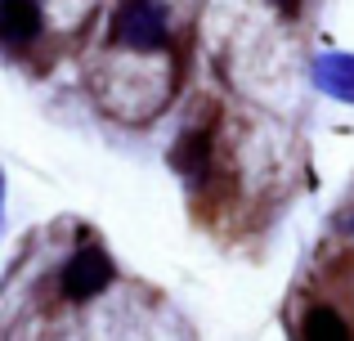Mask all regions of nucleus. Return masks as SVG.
<instances>
[{"label": "nucleus", "mask_w": 354, "mask_h": 341, "mask_svg": "<svg viewBox=\"0 0 354 341\" xmlns=\"http://www.w3.org/2000/svg\"><path fill=\"white\" fill-rule=\"evenodd\" d=\"M0 36L9 50H23L41 36V5L36 0H0Z\"/></svg>", "instance_id": "3"}, {"label": "nucleus", "mask_w": 354, "mask_h": 341, "mask_svg": "<svg viewBox=\"0 0 354 341\" xmlns=\"http://www.w3.org/2000/svg\"><path fill=\"white\" fill-rule=\"evenodd\" d=\"M346 229H350V234H354V216H350V220H346Z\"/></svg>", "instance_id": "8"}, {"label": "nucleus", "mask_w": 354, "mask_h": 341, "mask_svg": "<svg viewBox=\"0 0 354 341\" xmlns=\"http://www.w3.org/2000/svg\"><path fill=\"white\" fill-rule=\"evenodd\" d=\"M305 341H354V337H350V328L341 324L337 310L314 306L310 315H305Z\"/></svg>", "instance_id": "5"}, {"label": "nucleus", "mask_w": 354, "mask_h": 341, "mask_svg": "<svg viewBox=\"0 0 354 341\" xmlns=\"http://www.w3.org/2000/svg\"><path fill=\"white\" fill-rule=\"evenodd\" d=\"M274 5H278V9H287V14H292V9H296V0H274Z\"/></svg>", "instance_id": "7"}, {"label": "nucleus", "mask_w": 354, "mask_h": 341, "mask_svg": "<svg viewBox=\"0 0 354 341\" xmlns=\"http://www.w3.org/2000/svg\"><path fill=\"white\" fill-rule=\"evenodd\" d=\"M314 81H319L328 95L354 104V54H328V59L314 63Z\"/></svg>", "instance_id": "4"}, {"label": "nucleus", "mask_w": 354, "mask_h": 341, "mask_svg": "<svg viewBox=\"0 0 354 341\" xmlns=\"http://www.w3.org/2000/svg\"><path fill=\"white\" fill-rule=\"evenodd\" d=\"M207 153H211V144H207V131H193V135H184L180 144H175V171H184V175H202V167H207Z\"/></svg>", "instance_id": "6"}, {"label": "nucleus", "mask_w": 354, "mask_h": 341, "mask_svg": "<svg viewBox=\"0 0 354 341\" xmlns=\"http://www.w3.org/2000/svg\"><path fill=\"white\" fill-rule=\"evenodd\" d=\"M108 283H113V261H108L99 247H81L68 261V270H63V292H68L72 301H90L95 292H104Z\"/></svg>", "instance_id": "2"}, {"label": "nucleus", "mask_w": 354, "mask_h": 341, "mask_svg": "<svg viewBox=\"0 0 354 341\" xmlns=\"http://www.w3.org/2000/svg\"><path fill=\"white\" fill-rule=\"evenodd\" d=\"M113 36L126 50H162L171 41L166 9L157 0H121L113 14Z\"/></svg>", "instance_id": "1"}]
</instances>
